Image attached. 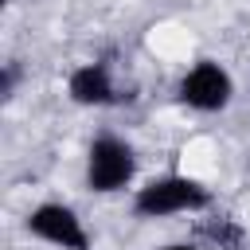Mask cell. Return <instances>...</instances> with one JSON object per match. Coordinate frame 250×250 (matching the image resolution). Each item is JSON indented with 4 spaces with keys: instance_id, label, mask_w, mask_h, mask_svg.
I'll use <instances>...</instances> for the list:
<instances>
[{
    "instance_id": "cell-7",
    "label": "cell",
    "mask_w": 250,
    "mask_h": 250,
    "mask_svg": "<svg viewBox=\"0 0 250 250\" xmlns=\"http://www.w3.org/2000/svg\"><path fill=\"white\" fill-rule=\"evenodd\" d=\"M16 86H20V62H4L0 66V98L8 102L16 94Z\"/></svg>"
},
{
    "instance_id": "cell-2",
    "label": "cell",
    "mask_w": 250,
    "mask_h": 250,
    "mask_svg": "<svg viewBox=\"0 0 250 250\" xmlns=\"http://www.w3.org/2000/svg\"><path fill=\"white\" fill-rule=\"evenodd\" d=\"M137 172V152L129 141L113 137V133H102L94 137L90 145V156H86V184L94 191H121Z\"/></svg>"
},
{
    "instance_id": "cell-3",
    "label": "cell",
    "mask_w": 250,
    "mask_h": 250,
    "mask_svg": "<svg viewBox=\"0 0 250 250\" xmlns=\"http://www.w3.org/2000/svg\"><path fill=\"white\" fill-rule=\"evenodd\" d=\"M230 94H234V82L230 74L211 62V59H199L184 78H180V102L199 109V113H219L230 105Z\"/></svg>"
},
{
    "instance_id": "cell-5",
    "label": "cell",
    "mask_w": 250,
    "mask_h": 250,
    "mask_svg": "<svg viewBox=\"0 0 250 250\" xmlns=\"http://www.w3.org/2000/svg\"><path fill=\"white\" fill-rule=\"evenodd\" d=\"M66 90L78 105H121V102H129V94H121V86L113 82L109 62H82L70 74Z\"/></svg>"
},
{
    "instance_id": "cell-6",
    "label": "cell",
    "mask_w": 250,
    "mask_h": 250,
    "mask_svg": "<svg viewBox=\"0 0 250 250\" xmlns=\"http://www.w3.org/2000/svg\"><path fill=\"white\" fill-rule=\"evenodd\" d=\"M199 234L211 242V246H219V250H242V242H246V230L234 223V219H211V223H203L199 227Z\"/></svg>"
},
{
    "instance_id": "cell-8",
    "label": "cell",
    "mask_w": 250,
    "mask_h": 250,
    "mask_svg": "<svg viewBox=\"0 0 250 250\" xmlns=\"http://www.w3.org/2000/svg\"><path fill=\"white\" fill-rule=\"evenodd\" d=\"M160 250H195V246H188V242H168V246H160Z\"/></svg>"
},
{
    "instance_id": "cell-1",
    "label": "cell",
    "mask_w": 250,
    "mask_h": 250,
    "mask_svg": "<svg viewBox=\"0 0 250 250\" xmlns=\"http://www.w3.org/2000/svg\"><path fill=\"white\" fill-rule=\"evenodd\" d=\"M207 207H211V191L191 176H160L133 195V211L141 219H168V215H188Z\"/></svg>"
},
{
    "instance_id": "cell-4",
    "label": "cell",
    "mask_w": 250,
    "mask_h": 250,
    "mask_svg": "<svg viewBox=\"0 0 250 250\" xmlns=\"http://www.w3.org/2000/svg\"><path fill=\"white\" fill-rule=\"evenodd\" d=\"M27 230L51 246H62V250H90V234L66 203H39L27 215Z\"/></svg>"
}]
</instances>
